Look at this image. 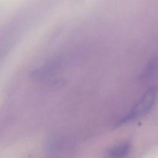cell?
Here are the masks:
<instances>
[{
    "label": "cell",
    "mask_w": 158,
    "mask_h": 158,
    "mask_svg": "<svg viewBox=\"0 0 158 158\" xmlns=\"http://www.w3.org/2000/svg\"><path fill=\"white\" fill-rule=\"evenodd\" d=\"M157 95V88H149L133 107L130 112L125 117L122 118L118 124H123L147 114L154 104Z\"/></svg>",
    "instance_id": "1"
},
{
    "label": "cell",
    "mask_w": 158,
    "mask_h": 158,
    "mask_svg": "<svg viewBox=\"0 0 158 158\" xmlns=\"http://www.w3.org/2000/svg\"><path fill=\"white\" fill-rule=\"evenodd\" d=\"M130 150V144L128 143H125L111 148L107 154L109 156L112 157H122L125 156Z\"/></svg>",
    "instance_id": "2"
}]
</instances>
